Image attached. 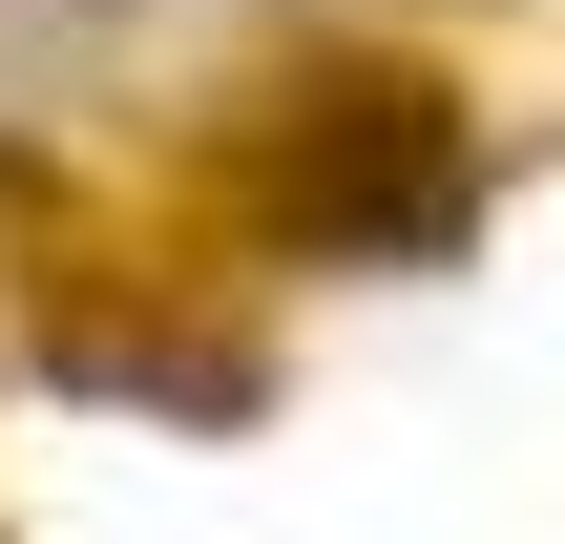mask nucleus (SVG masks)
Returning <instances> with one entry per match:
<instances>
[{"instance_id": "obj_1", "label": "nucleus", "mask_w": 565, "mask_h": 544, "mask_svg": "<svg viewBox=\"0 0 565 544\" xmlns=\"http://www.w3.org/2000/svg\"><path fill=\"white\" fill-rule=\"evenodd\" d=\"M252 210H273V231H315V252L440 231V210H461V126H440V84H398V63L294 84V126L252 147Z\"/></svg>"}]
</instances>
